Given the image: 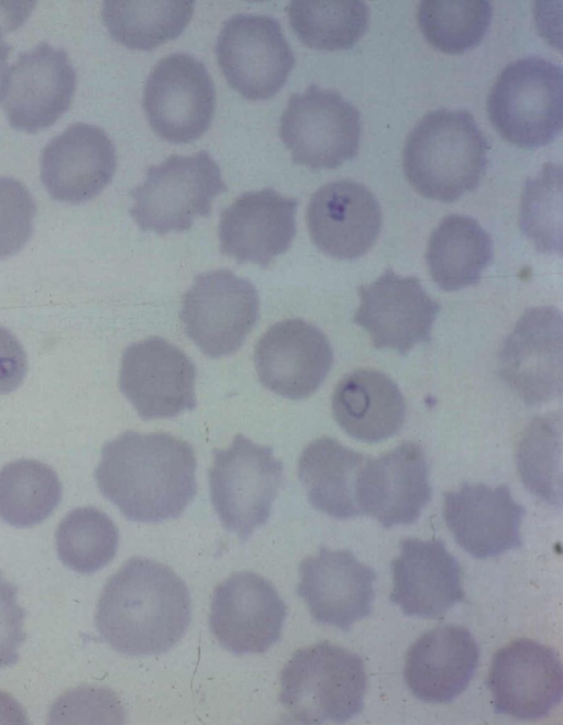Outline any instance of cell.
Wrapping results in <instances>:
<instances>
[{"label":"cell","instance_id":"cell-9","mask_svg":"<svg viewBox=\"0 0 563 725\" xmlns=\"http://www.w3.org/2000/svg\"><path fill=\"white\" fill-rule=\"evenodd\" d=\"M216 53L230 87L253 101L276 95L295 65L279 22L269 15L229 18L218 35Z\"/></svg>","mask_w":563,"mask_h":725},{"label":"cell","instance_id":"cell-18","mask_svg":"<svg viewBox=\"0 0 563 725\" xmlns=\"http://www.w3.org/2000/svg\"><path fill=\"white\" fill-rule=\"evenodd\" d=\"M333 362L325 334L302 319H287L269 327L254 350L260 382L289 399H303L324 381Z\"/></svg>","mask_w":563,"mask_h":725},{"label":"cell","instance_id":"cell-38","mask_svg":"<svg viewBox=\"0 0 563 725\" xmlns=\"http://www.w3.org/2000/svg\"><path fill=\"white\" fill-rule=\"evenodd\" d=\"M18 590L0 571V670L19 660L24 642L25 611L19 605Z\"/></svg>","mask_w":563,"mask_h":725},{"label":"cell","instance_id":"cell-12","mask_svg":"<svg viewBox=\"0 0 563 725\" xmlns=\"http://www.w3.org/2000/svg\"><path fill=\"white\" fill-rule=\"evenodd\" d=\"M286 614L285 602L268 580L241 571L214 589L209 626L227 650L263 653L280 638Z\"/></svg>","mask_w":563,"mask_h":725},{"label":"cell","instance_id":"cell-36","mask_svg":"<svg viewBox=\"0 0 563 725\" xmlns=\"http://www.w3.org/2000/svg\"><path fill=\"white\" fill-rule=\"evenodd\" d=\"M562 167L543 165L540 174L527 180L521 196L520 227L536 248L544 253L562 250Z\"/></svg>","mask_w":563,"mask_h":725},{"label":"cell","instance_id":"cell-31","mask_svg":"<svg viewBox=\"0 0 563 725\" xmlns=\"http://www.w3.org/2000/svg\"><path fill=\"white\" fill-rule=\"evenodd\" d=\"M289 23L308 47L347 50L364 35L369 9L358 0H295L287 8Z\"/></svg>","mask_w":563,"mask_h":725},{"label":"cell","instance_id":"cell-7","mask_svg":"<svg viewBox=\"0 0 563 725\" xmlns=\"http://www.w3.org/2000/svg\"><path fill=\"white\" fill-rule=\"evenodd\" d=\"M283 482V464L273 449L243 435L213 451L211 502L222 526L242 540L267 521Z\"/></svg>","mask_w":563,"mask_h":725},{"label":"cell","instance_id":"cell-21","mask_svg":"<svg viewBox=\"0 0 563 725\" xmlns=\"http://www.w3.org/2000/svg\"><path fill=\"white\" fill-rule=\"evenodd\" d=\"M307 227L314 245L339 260L364 255L382 229V210L374 194L353 180H335L310 198Z\"/></svg>","mask_w":563,"mask_h":725},{"label":"cell","instance_id":"cell-17","mask_svg":"<svg viewBox=\"0 0 563 725\" xmlns=\"http://www.w3.org/2000/svg\"><path fill=\"white\" fill-rule=\"evenodd\" d=\"M353 321L367 331L375 348L405 355L415 344L430 341L440 305L417 277L387 268L374 282L360 286Z\"/></svg>","mask_w":563,"mask_h":725},{"label":"cell","instance_id":"cell-24","mask_svg":"<svg viewBox=\"0 0 563 725\" xmlns=\"http://www.w3.org/2000/svg\"><path fill=\"white\" fill-rule=\"evenodd\" d=\"M443 515L456 543L475 558L496 557L521 545L525 508L506 485L464 484L445 493Z\"/></svg>","mask_w":563,"mask_h":725},{"label":"cell","instance_id":"cell-20","mask_svg":"<svg viewBox=\"0 0 563 725\" xmlns=\"http://www.w3.org/2000/svg\"><path fill=\"white\" fill-rule=\"evenodd\" d=\"M299 578L297 594L319 623L346 630L371 612L376 573L349 550L320 548L300 562Z\"/></svg>","mask_w":563,"mask_h":725},{"label":"cell","instance_id":"cell-15","mask_svg":"<svg viewBox=\"0 0 563 725\" xmlns=\"http://www.w3.org/2000/svg\"><path fill=\"white\" fill-rule=\"evenodd\" d=\"M486 683L497 714L539 719L562 700L561 659L547 645L516 639L494 655Z\"/></svg>","mask_w":563,"mask_h":725},{"label":"cell","instance_id":"cell-11","mask_svg":"<svg viewBox=\"0 0 563 725\" xmlns=\"http://www.w3.org/2000/svg\"><path fill=\"white\" fill-rule=\"evenodd\" d=\"M143 108L153 131L170 143H189L211 125L216 92L206 66L187 53L170 54L150 73Z\"/></svg>","mask_w":563,"mask_h":725},{"label":"cell","instance_id":"cell-8","mask_svg":"<svg viewBox=\"0 0 563 725\" xmlns=\"http://www.w3.org/2000/svg\"><path fill=\"white\" fill-rule=\"evenodd\" d=\"M361 120L343 96L317 85L294 94L280 117L279 136L295 164L332 169L358 152Z\"/></svg>","mask_w":563,"mask_h":725},{"label":"cell","instance_id":"cell-23","mask_svg":"<svg viewBox=\"0 0 563 725\" xmlns=\"http://www.w3.org/2000/svg\"><path fill=\"white\" fill-rule=\"evenodd\" d=\"M297 200L273 188L249 191L236 198L220 217L222 254L238 263L267 267L285 253L296 234Z\"/></svg>","mask_w":563,"mask_h":725},{"label":"cell","instance_id":"cell-19","mask_svg":"<svg viewBox=\"0 0 563 725\" xmlns=\"http://www.w3.org/2000/svg\"><path fill=\"white\" fill-rule=\"evenodd\" d=\"M431 498L424 453L415 442H404L373 460H365L355 482L360 514L384 527L409 525Z\"/></svg>","mask_w":563,"mask_h":725},{"label":"cell","instance_id":"cell-27","mask_svg":"<svg viewBox=\"0 0 563 725\" xmlns=\"http://www.w3.org/2000/svg\"><path fill=\"white\" fill-rule=\"evenodd\" d=\"M332 414L349 436L378 442L397 433L406 405L396 383L386 374L361 369L346 374L332 394Z\"/></svg>","mask_w":563,"mask_h":725},{"label":"cell","instance_id":"cell-35","mask_svg":"<svg viewBox=\"0 0 563 725\" xmlns=\"http://www.w3.org/2000/svg\"><path fill=\"white\" fill-rule=\"evenodd\" d=\"M57 554L67 568L82 574L93 573L115 556L119 531L111 518L95 507H79L59 523Z\"/></svg>","mask_w":563,"mask_h":725},{"label":"cell","instance_id":"cell-29","mask_svg":"<svg viewBox=\"0 0 563 725\" xmlns=\"http://www.w3.org/2000/svg\"><path fill=\"white\" fill-rule=\"evenodd\" d=\"M493 259L490 235L463 215L444 217L432 231L426 261L433 282L444 290L477 284Z\"/></svg>","mask_w":563,"mask_h":725},{"label":"cell","instance_id":"cell-26","mask_svg":"<svg viewBox=\"0 0 563 725\" xmlns=\"http://www.w3.org/2000/svg\"><path fill=\"white\" fill-rule=\"evenodd\" d=\"M479 658L472 633L442 625L422 634L408 649L404 675L412 694L430 703H448L471 682Z\"/></svg>","mask_w":563,"mask_h":725},{"label":"cell","instance_id":"cell-6","mask_svg":"<svg viewBox=\"0 0 563 725\" xmlns=\"http://www.w3.org/2000/svg\"><path fill=\"white\" fill-rule=\"evenodd\" d=\"M225 190L220 168L206 151L173 154L150 166L144 183L131 190L130 215L143 231H186L195 218L209 216L213 199Z\"/></svg>","mask_w":563,"mask_h":725},{"label":"cell","instance_id":"cell-33","mask_svg":"<svg viewBox=\"0 0 563 725\" xmlns=\"http://www.w3.org/2000/svg\"><path fill=\"white\" fill-rule=\"evenodd\" d=\"M522 483L551 505L562 503V417L536 418L525 430L516 452Z\"/></svg>","mask_w":563,"mask_h":725},{"label":"cell","instance_id":"cell-22","mask_svg":"<svg viewBox=\"0 0 563 725\" xmlns=\"http://www.w3.org/2000/svg\"><path fill=\"white\" fill-rule=\"evenodd\" d=\"M117 167L115 149L104 130L74 123L52 139L41 156V178L49 196L78 205L99 195Z\"/></svg>","mask_w":563,"mask_h":725},{"label":"cell","instance_id":"cell-39","mask_svg":"<svg viewBox=\"0 0 563 725\" xmlns=\"http://www.w3.org/2000/svg\"><path fill=\"white\" fill-rule=\"evenodd\" d=\"M27 370L23 345L7 328L0 326V394L15 391Z\"/></svg>","mask_w":563,"mask_h":725},{"label":"cell","instance_id":"cell-3","mask_svg":"<svg viewBox=\"0 0 563 725\" xmlns=\"http://www.w3.org/2000/svg\"><path fill=\"white\" fill-rule=\"evenodd\" d=\"M487 142L466 110L427 113L408 134L402 166L423 197L452 202L474 190L486 169Z\"/></svg>","mask_w":563,"mask_h":725},{"label":"cell","instance_id":"cell-14","mask_svg":"<svg viewBox=\"0 0 563 725\" xmlns=\"http://www.w3.org/2000/svg\"><path fill=\"white\" fill-rule=\"evenodd\" d=\"M562 328L558 308H529L503 344L499 374L528 405L548 403L562 393Z\"/></svg>","mask_w":563,"mask_h":725},{"label":"cell","instance_id":"cell-30","mask_svg":"<svg viewBox=\"0 0 563 725\" xmlns=\"http://www.w3.org/2000/svg\"><path fill=\"white\" fill-rule=\"evenodd\" d=\"M194 1H123L102 4V20L114 41L132 50L151 51L176 39L194 14Z\"/></svg>","mask_w":563,"mask_h":725},{"label":"cell","instance_id":"cell-1","mask_svg":"<svg viewBox=\"0 0 563 725\" xmlns=\"http://www.w3.org/2000/svg\"><path fill=\"white\" fill-rule=\"evenodd\" d=\"M192 447L164 432L126 431L107 442L96 469L97 485L130 520L177 518L197 493Z\"/></svg>","mask_w":563,"mask_h":725},{"label":"cell","instance_id":"cell-5","mask_svg":"<svg viewBox=\"0 0 563 725\" xmlns=\"http://www.w3.org/2000/svg\"><path fill=\"white\" fill-rule=\"evenodd\" d=\"M487 112L511 144L536 149L551 143L563 125L562 67L538 56L511 62L488 94Z\"/></svg>","mask_w":563,"mask_h":725},{"label":"cell","instance_id":"cell-2","mask_svg":"<svg viewBox=\"0 0 563 725\" xmlns=\"http://www.w3.org/2000/svg\"><path fill=\"white\" fill-rule=\"evenodd\" d=\"M191 616L189 590L167 565L134 557L104 584L96 609L100 636L117 651L151 656L168 651Z\"/></svg>","mask_w":563,"mask_h":725},{"label":"cell","instance_id":"cell-16","mask_svg":"<svg viewBox=\"0 0 563 725\" xmlns=\"http://www.w3.org/2000/svg\"><path fill=\"white\" fill-rule=\"evenodd\" d=\"M76 72L63 48L40 43L9 68L3 109L11 127L36 133L53 125L69 108Z\"/></svg>","mask_w":563,"mask_h":725},{"label":"cell","instance_id":"cell-10","mask_svg":"<svg viewBox=\"0 0 563 725\" xmlns=\"http://www.w3.org/2000/svg\"><path fill=\"white\" fill-rule=\"evenodd\" d=\"M253 284L229 270L197 276L183 299L180 319L187 336L202 353L221 358L236 352L258 316Z\"/></svg>","mask_w":563,"mask_h":725},{"label":"cell","instance_id":"cell-25","mask_svg":"<svg viewBox=\"0 0 563 725\" xmlns=\"http://www.w3.org/2000/svg\"><path fill=\"white\" fill-rule=\"evenodd\" d=\"M391 571L390 600L407 616L439 618L465 598L459 562L441 540L404 539Z\"/></svg>","mask_w":563,"mask_h":725},{"label":"cell","instance_id":"cell-32","mask_svg":"<svg viewBox=\"0 0 563 725\" xmlns=\"http://www.w3.org/2000/svg\"><path fill=\"white\" fill-rule=\"evenodd\" d=\"M62 498V484L47 464L20 459L0 470V518L14 527L46 519Z\"/></svg>","mask_w":563,"mask_h":725},{"label":"cell","instance_id":"cell-40","mask_svg":"<svg viewBox=\"0 0 563 725\" xmlns=\"http://www.w3.org/2000/svg\"><path fill=\"white\" fill-rule=\"evenodd\" d=\"M10 51L11 46L3 39V32L0 26V101L3 99L7 85V77L9 73L8 58Z\"/></svg>","mask_w":563,"mask_h":725},{"label":"cell","instance_id":"cell-13","mask_svg":"<svg viewBox=\"0 0 563 725\" xmlns=\"http://www.w3.org/2000/svg\"><path fill=\"white\" fill-rule=\"evenodd\" d=\"M196 369L180 349L159 337L129 345L119 386L143 419L170 418L196 407Z\"/></svg>","mask_w":563,"mask_h":725},{"label":"cell","instance_id":"cell-34","mask_svg":"<svg viewBox=\"0 0 563 725\" xmlns=\"http://www.w3.org/2000/svg\"><path fill=\"white\" fill-rule=\"evenodd\" d=\"M493 14L487 0H423L417 13L426 40L446 54H462L486 35Z\"/></svg>","mask_w":563,"mask_h":725},{"label":"cell","instance_id":"cell-28","mask_svg":"<svg viewBox=\"0 0 563 725\" xmlns=\"http://www.w3.org/2000/svg\"><path fill=\"white\" fill-rule=\"evenodd\" d=\"M364 462L361 453L333 438L310 442L300 454L298 475L311 506L336 519L360 515L355 482Z\"/></svg>","mask_w":563,"mask_h":725},{"label":"cell","instance_id":"cell-4","mask_svg":"<svg viewBox=\"0 0 563 725\" xmlns=\"http://www.w3.org/2000/svg\"><path fill=\"white\" fill-rule=\"evenodd\" d=\"M279 680V702L298 723H344L363 708L364 663L341 646L323 641L298 649Z\"/></svg>","mask_w":563,"mask_h":725},{"label":"cell","instance_id":"cell-37","mask_svg":"<svg viewBox=\"0 0 563 725\" xmlns=\"http://www.w3.org/2000/svg\"><path fill=\"white\" fill-rule=\"evenodd\" d=\"M35 202L19 180L0 176V260L18 253L33 232Z\"/></svg>","mask_w":563,"mask_h":725}]
</instances>
